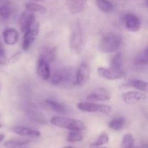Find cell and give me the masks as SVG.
<instances>
[{
  "label": "cell",
  "instance_id": "d4e9b609",
  "mask_svg": "<svg viewBox=\"0 0 148 148\" xmlns=\"http://www.w3.org/2000/svg\"><path fill=\"white\" fill-rule=\"evenodd\" d=\"M125 124V119L122 116H118L111 120L108 124V127L113 130L119 131L124 127Z\"/></svg>",
  "mask_w": 148,
  "mask_h": 148
},
{
  "label": "cell",
  "instance_id": "d6986e66",
  "mask_svg": "<svg viewBox=\"0 0 148 148\" xmlns=\"http://www.w3.org/2000/svg\"><path fill=\"white\" fill-rule=\"evenodd\" d=\"M123 64H124V58H123L122 53L121 52H119L114 55L110 62L111 69L116 71L123 70Z\"/></svg>",
  "mask_w": 148,
  "mask_h": 148
},
{
  "label": "cell",
  "instance_id": "7402d4cb",
  "mask_svg": "<svg viewBox=\"0 0 148 148\" xmlns=\"http://www.w3.org/2000/svg\"><path fill=\"white\" fill-rule=\"evenodd\" d=\"M25 10L31 12L33 13L38 12L40 13V14H43V13H46V11H47V9L43 7V5L35 2L27 3V4H25Z\"/></svg>",
  "mask_w": 148,
  "mask_h": 148
},
{
  "label": "cell",
  "instance_id": "ba28073f",
  "mask_svg": "<svg viewBox=\"0 0 148 148\" xmlns=\"http://www.w3.org/2000/svg\"><path fill=\"white\" fill-rule=\"evenodd\" d=\"M90 68L86 62H82L78 67L75 75L74 85H85L90 79Z\"/></svg>",
  "mask_w": 148,
  "mask_h": 148
},
{
  "label": "cell",
  "instance_id": "83f0119b",
  "mask_svg": "<svg viewBox=\"0 0 148 148\" xmlns=\"http://www.w3.org/2000/svg\"><path fill=\"white\" fill-rule=\"evenodd\" d=\"M134 139L132 134H127L123 137L121 148H134Z\"/></svg>",
  "mask_w": 148,
  "mask_h": 148
},
{
  "label": "cell",
  "instance_id": "d590c367",
  "mask_svg": "<svg viewBox=\"0 0 148 148\" xmlns=\"http://www.w3.org/2000/svg\"><path fill=\"white\" fill-rule=\"evenodd\" d=\"M62 148H73V147H71V146H66V147H62Z\"/></svg>",
  "mask_w": 148,
  "mask_h": 148
},
{
  "label": "cell",
  "instance_id": "4316f807",
  "mask_svg": "<svg viewBox=\"0 0 148 148\" xmlns=\"http://www.w3.org/2000/svg\"><path fill=\"white\" fill-rule=\"evenodd\" d=\"M41 56L44 57L49 63L53 62L56 57V49L54 47H46L43 49Z\"/></svg>",
  "mask_w": 148,
  "mask_h": 148
},
{
  "label": "cell",
  "instance_id": "603a6c76",
  "mask_svg": "<svg viewBox=\"0 0 148 148\" xmlns=\"http://www.w3.org/2000/svg\"><path fill=\"white\" fill-rule=\"evenodd\" d=\"M147 48H146L144 51L137 54L134 57V64L136 66H145L148 63V53Z\"/></svg>",
  "mask_w": 148,
  "mask_h": 148
},
{
  "label": "cell",
  "instance_id": "4dcf8cb0",
  "mask_svg": "<svg viewBox=\"0 0 148 148\" xmlns=\"http://www.w3.org/2000/svg\"><path fill=\"white\" fill-rule=\"evenodd\" d=\"M7 62V55L1 42L0 41V65L6 64Z\"/></svg>",
  "mask_w": 148,
  "mask_h": 148
},
{
  "label": "cell",
  "instance_id": "5bb4252c",
  "mask_svg": "<svg viewBox=\"0 0 148 148\" xmlns=\"http://www.w3.org/2000/svg\"><path fill=\"white\" fill-rule=\"evenodd\" d=\"M88 4V0H66V5L69 12L72 14H78L83 12Z\"/></svg>",
  "mask_w": 148,
  "mask_h": 148
},
{
  "label": "cell",
  "instance_id": "d6a6232c",
  "mask_svg": "<svg viewBox=\"0 0 148 148\" xmlns=\"http://www.w3.org/2000/svg\"><path fill=\"white\" fill-rule=\"evenodd\" d=\"M4 138V134H0V143H1V142L3 141Z\"/></svg>",
  "mask_w": 148,
  "mask_h": 148
},
{
  "label": "cell",
  "instance_id": "f1b7e54d",
  "mask_svg": "<svg viewBox=\"0 0 148 148\" xmlns=\"http://www.w3.org/2000/svg\"><path fill=\"white\" fill-rule=\"evenodd\" d=\"M83 140V135L80 131H71L67 136V140L69 143H78Z\"/></svg>",
  "mask_w": 148,
  "mask_h": 148
},
{
  "label": "cell",
  "instance_id": "e575fe53",
  "mask_svg": "<svg viewBox=\"0 0 148 148\" xmlns=\"http://www.w3.org/2000/svg\"><path fill=\"white\" fill-rule=\"evenodd\" d=\"M93 148H107L106 147H102V146H99V147H93Z\"/></svg>",
  "mask_w": 148,
  "mask_h": 148
},
{
  "label": "cell",
  "instance_id": "2e32d148",
  "mask_svg": "<svg viewBox=\"0 0 148 148\" xmlns=\"http://www.w3.org/2000/svg\"><path fill=\"white\" fill-rule=\"evenodd\" d=\"M132 88L137 89L142 92H147V82L142 79H130L126 82L125 83L120 85L121 89H127V88Z\"/></svg>",
  "mask_w": 148,
  "mask_h": 148
},
{
  "label": "cell",
  "instance_id": "1f68e13d",
  "mask_svg": "<svg viewBox=\"0 0 148 148\" xmlns=\"http://www.w3.org/2000/svg\"><path fill=\"white\" fill-rule=\"evenodd\" d=\"M21 56H22V52L21 51L17 52V53L13 54L12 56L10 58V59H9V63L10 64L15 63V62H17V61L21 58Z\"/></svg>",
  "mask_w": 148,
  "mask_h": 148
},
{
  "label": "cell",
  "instance_id": "cb8c5ba5",
  "mask_svg": "<svg viewBox=\"0 0 148 148\" xmlns=\"http://www.w3.org/2000/svg\"><path fill=\"white\" fill-rule=\"evenodd\" d=\"M98 9L104 13H110L114 10V5L108 0H95Z\"/></svg>",
  "mask_w": 148,
  "mask_h": 148
},
{
  "label": "cell",
  "instance_id": "44dd1931",
  "mask_svg": "<svg viewBox=\"0 0 148 148\" xmlns=\"http://www.w3.org/2000/svg\"><path fill=\"white\" fill-rule=\"evenodd\" d=\"M45 103L54 112L59 114H64L66 113V109L62 104L53 101V100H46Z\"/></svg>",
  "mask_w": 148,
  "mask_h": 148
},
{
  "label": "cell",
  "instance_id": "9c48e42d",
  "mask_svg": "<svg viewBox=\"0 0 148 148\" xmlns=\"http://www.w3.org/2000/svg\"><path fill=\"white\" fill-rule=\"evenodd\" d=\"M123 23L125 28L130 32L135 33L139 31L141 27V21L140 18L132 13H128L124 16Z\"/></svg>",
  "mask_w": 148,
  "mask_h": 148
},
{
  "label": "cell",
  "instance_id": "e0dca14e",
  "mask_svg": "<svg viewBox=\"0 0 148 148\" xmlns=\"http://www.w3.org/2000/svg\"><path fill=\"white\" fill-rule=\"evenodd\" d=\"M3 39L6 44L13 46L17 43L19 39V33L15 29L7 28L3 31Z\"/></svg>",
  "mask_w": 148,
  "mask_h": 148
},
{
  "label": "cell",
  "instance_id": "7a4b0ae2",
  "mask_svg": "<svg viewBox=\"0 0 148 148\" xmlns=\"http://www.w3.org/2000/svg\"><path fill=\"white\" fill-rule=\"evenodd\" d=\"M50 122L53 125L59 128L69 130L70 131H83L86 129L85 124L79 120L69 117L62 116H56L51 118Z\"/></svg>",
  "mask_w": 148,
  "mask_h": 148
},
{
  "label": "cell",
  "instance_id": "6da1fadb",
  "mask_svg": "<svg viewBox=\"0 0 148 148\" xmlns=\"http://www.w3.org/2000/svg\"><path fill=\"white\" fill-rule=\"evenodd\" d=\"M51 83L58 87H68L74 85L75 75L72 68L63 67L56 70L50 77Z\"/></svg>",
  "mask_w": 148,
  "mask_h": 148
},
{
  "label": "cell",
  "instance_id": "9a60e30c",
  "mask_svg": "<svg viewBox=\"0 0 148 148\" xmlns=\"http://www.w3.org/2000/svg\"><path fill=\"white\" fill-rule=\"evenodd\" d=\"M36 22V17L34 13L25 10L23 12L20 18V27L22 32L25 33L27 29L30 28L33 23Z\"/></svg>",
  "mask_w": 148,
  "mask_h": 148
},
{
  "label": "cell",
  "instance_id": "4fadbf2b",
  "mask_svg": "<svg viewBox=\"0 0 148 148\" xmlns=\"http://www.w3.org/2000/svg\"><path fill=\"white\" fill-rule=\"evenodd\" d=\"M98 73L101 77L106 79L108 80H116V79H121L125 76V72L124 70L116 71L111 69H107L105 67L98 68Z\"/></svg>",
  "mask_w": 148,
  "mask_h": 148
},
{
  "label": "cell",
  "instance_id": "74e56055",
  "mask_svg": "<svg viewBox=\"0 0 148 148\" xmlns=\"http://www.w3.org/2000/svg\"><path fill=\"white\" fill-rule=\"evenodd\" d=\"M36 1H43V0H36Z\"/></svg>",
  "mask_w": 148,
  "mask_h": 148
},
{
  "label": "cell",
  "instance_id": "ac0fdd59",
  "mask_svg": "<svg viewBox=\"0 0 148 148\" xmlns=\"http://www.w3.org/2000/svg\"><path fill=\"white\" fill-rule=\"evenodd\" d=\"M13 132L18 135L23 137H39L41 134L39 131L33 129L25 127H14L12 128Z\"/></svg>",
  "mask_w": 148,
  "mask_h": 148
},
{
  "label": "cell",
  "instance_id": "277c9868",
  "mask_svg": "<svg viewBox=\"0 0 148 148\" xmlns=\"http://www.w3.org/2000/svg\"><path fill=\"white\" fill-rule=\"evenodd\" d=\"M122 43L121 35L109 33L103 37L100 43V49L103 53H112L118 50Z\"/></svg>",
  "mask_w": 148,
  "mask_h": 148
},
{
  "label": "cell",
  "instance_id": "8992f818",
  "mask_svg": "<svg viewBox=\"0 0 148 148\" xmlns=\"http://www.w3.org/2000/svg\"><path fill=\"white\" fill-rule=\"evenodd\" d=\"M77 108L80 111L88 113H100L108 114L111 111V107L105 104L95 103L93 102H81L77 104Z\"/></svg>",
  "mask_w": 148,
  "mask_h": 148
},
{
  "label": "cell",
  "instance_id": "30bf717a",
  "mask_svg": "<svg viewBox=\"0 0 148 148\" xmlns=\"http://www.w3.org/2000/svg\"><path fill=\"white\" fill-rule=\"evenodd\" d=\"M111 93L103 88H96L88 95L87 100L90 102H105L111 99Z\"/></svg>",
  "mask_w": 148,
  "mask_h": 148
},
{
  "label": "cell",
  "instance_id": "ffe728a7",
  "mask_svg": "<svg viewBox=\"0 0 148 148\" xmlns=\"http://www.w3.org/2000/svg\"><path fill=\"white\" fill-rule=\"evenodd\" d=\"M11 12L10 0H0V17L7 20L11 16Z\"/></svg>",
  "mask_w": 148,
  "mask_h": 148
},
{
  "label": "cell",
  "instance_id": "5b68a950",
  "mask_svg": "<svg viewBox=\"0 0 148 148\" xmlns=\"http://www.w3.org/2000/svg\"><path fill=\"white\" fill-rule=\"evenodd\" d=\"M25 114L31 121L40 124H46L47 119L38 107L33 103L28 102L25 106Z\"/></svg>",
  "mask_w": 148,
  "mask_h": 148
},
{
  "label": "cell",
  "instance_id": "7c38bea8",
  "mask_svg": "<svg viewBox=\"0 0 148 148\" xmlns=\"http://www.w3.org/2000/svg\"><path fill=\"white\" fill-rule=\"evenodd\" d=\"M121 98L124 103L132 105L140 101H145L147 99V95L145 92L140 91H129L124 92L121 95Z\"/></svg>",
  "mask_w": 148,
  "mask_h": 148
},
{
  "label": "cell",
  "instance_id": "52a82bcc",
  "mask_svg": "<svg viewBox=\"0 0 148 148\" xmlns=\"http://www.w3.org/2000/svg\"><path fill=\"white\" fill-rule=\"evenodd\" d=\"M39 30H40V23L38 22H35L33 25L25 32L23 43H22V48L23 50L27 51L30 49L38 36Z\"/></svg>",
  "mask_w": 148,
  "mask_h": 148
},
{
  "label": "cell",
  "instance_id": "836d02e7",
  "mask_svg": "<svg viewBox=\"0 0 148 148\" xmlns=\"http://www.w3.org/2000/svg\"><path fill=\"white\" fill-rule=\"evenodd\" d=\"M140 148H147V145H143Z\"/></svg>",
  "mask_w": 148,
  "mask_h": 148
},
{
  "label": "cell",
  "instance_id": "8fae6325",
  "mask_svg": "<svg viewBox=\"0 0 148 148\" xmlns=\"http://www.w3.org/2000/svg\"><path fill=\"white\" fill-rule=\"evenodd\" d=\"M36 72L39 77L43 80H48L51 77V70L49 62L40 55L37 62Z\"/></svg>",
  "mask_w": 148,
  "mask_h": 148
},
{
  "label": "cell",
  "instance_id": "f35d334b",
  "mask_svg": "<svg viewBox=\"0 0 148 148\" xmlns=\"http://www.w3.org/2000/svg\"><path fill=\"white\" fill-rule=\"evenodd\" d=\"M19 148H28V147H19Z\"/></svg>",
  "mask_w": 148,
  "mask_h": 148
},
{
  "label": "cell",
  "instance_id": "3957f363",
  "mask_svg": "<svg viewBox=\"0 0 148 148\" xmlns=\"http://www.w3.org/2000/svg\"><path fill=\"white\" fill-rule=\"evenodd\" d=\"M85 44L84 32L79 23H76L72 28L69 40L70 49L74 53L79 54L82 51Z\"/></svg>",
  "mask_w": 148,
  "mask_h": 148
},
{
  "label": "cell",
  "instance_id": "f546056e",
  "mask_svg": "<svg viewBox=\"0 0 148 148\" xmlns=\"http://www.w3.org/2000/svg\"><path fill=\"white\" fill-rule=\"evenodd\" d=\"M109 142V137L106 134H102L98 137L96 141L91 143L90 145V147H99V146H103L104 145L107 144Z\"/></svg>",
  "mask_w": 148,
  "mask_h": 148
},
{
  "label": "cell",
  "instance_id": "8d00e7d4",
  "mask_svg": "<svg viewBox=\"0 0 148 148\" xmlns=\"http://www.w3.org/2000/svg\"><path fill=\"white\" fill-rule=\"evenodd\" d=\"M3 126H2V124H1V123H0V128H1V127H2Z\"/></svg>",
  "mask_w": 148,
  "mask_h": 148
},
{
  "label": "cell",
  "instance_id": "484cf974",
  "mask_svg": "<svg viewBox=\"0 0 148 148\" xmlns=\"http://www.w3.org/2000/svg\"><path fill=\"white\" fill-rule=\"evenodd\" d=\"M30 143V140H11L6 141L4 143V146L6 148H19L23 147Z\"/></svg>",
  "mask_w": 148,
  "mask_h": 148
}]
</instances>
